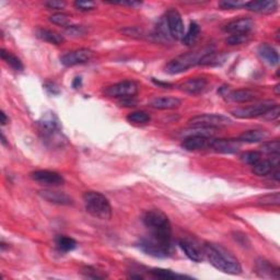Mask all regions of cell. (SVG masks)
<instances>
[{"label": "cell", "instance_id": "6da1fadb", "mask_svg": "<svg viewBox=\"0 0 280 280\" xmlns=\"http://www.w3.org/2000/svg\"><path fill=\"white\" fill-rule=\"evenodd\" d=\"M204 255L216 269L229 275H239L242 267L239 259L227 248L218 244L208 243L204 246Z\"/></svg>", "mask_w": 280, "mask_h": 280}, {"label": "cell", "instance_id": "7a4b0ae2", "mask_svg": "<svg viewBox=\"0 0 280 280\" xmlns=\"http://www.w3.org/2000/svg\"><path fill=\"white\" fill-rule=\"evenodd\" d=\"M142 221H144L146 228L150 231V235L165 241L172 240L171 223L168 216L164 212L161 210L148 211Z\"/></svg>", "mask_w": 280, "mask_h": 280}, {"label": "cell", "instance_id": "3957f363", "mask_svg": "<svg viewBox=\"0 0 280 280\" xmlns=\"http://www.w3.org/2000/svg\"><path fill=\"white\" fill-rule=\"evenodd\" d=\"M86 210L92 217L100 220H110L112 218V207L109 199L99 192H86L82 196Z\"/></svg>", "mask_w": 280, "mask_h": 280}, {"label": "cell", "instance_id": "277c9868", "mask_svg": "<svg viewBox=\"0 0 280 280\" xmlns=\"http://www.w3.org/2000/svg\"><path fill=\"white\" fill-rule=\"evenodd\" d=\"M210 49H204L200 51L189 52L187 54H184V55L172 59L165 66V71L170 75H177L184 73V71L196 66V65H200L202 57L206 55V53Z\"/></svg>", "mask_w": 280, "mask_h": 280}, {"label": "cell", "instance_id": "5b68a950", "mask_svg": "<svg viewBox=\"0 0 280 280\" xmlns=\"http://www.w3.org/2000/svg\"><path fill=\"white\" fill-rule=\"evenodd\" d=\"M138 246L144 253L158 258L168 257L172 251L171 241L161 240L150 234L141 239L138 243Z\"/></svg>", "mask_w": 280, "mask_h": 280}, {"label": "cell", "instance_id": "8992f818", "mask_svg": "<svg viewBox=\"0 0 280 280\" xmlns=\"http://www.w3.org/2000/svg\"><path fill=\"white\" fill-rule=\"evenodd\" d=\"M40 133L47 141L57 140V137L61 136V124L57 116L54 113H45L38 122Z\"/></svg>", "mask_w": 280, "mask_h": 280}, {"label": "cell", "instance_id": "52a82bcc", "mask_svg": "<svg viewBox=\"0 0 280 280\" xmlns=\"http://www.w3.org/2000/svg\"><path fill=\"white\" fill-rule=\"evenodd\" d=\"M188 124L192 127H206V128H218L223 127L231 124V120L228 116L221 114H201L190 118Z\"/></svg>", "mask_w": 280, "mask_h": 280}, {"label": "cell", "instance_id": "ba28073f", "mask_svg": "<svg viewBox=\"0 0 280 280\" xmlns=\"http://www.w3.org/2000/svg\"><path fill=\"white\" fill-rule=\"evenodd\" d=\"M138 93V85L132 80H125L115 85L107 87L104 90V94L109 98H135Z\"/></svg>", "mask_w": 280, "mask_h": 280}, {"label": "cell", "instance_id": "9c48e42d", "mask_svg": "<svg viewBox=\"0 0 280 280\" xmlns=\"http://www.w3.org/2000/svg\"><path fill=\"white\" fill-rule=\"evenodd\" d=\"M277 105V103L273 102V101H264V102L258 103L256 105L247 106V107H241V109H235L231 112V114L237 117V118H253V117H258L261 116L266 113L268 110H270L271 107Z\"/></svg>", "mask_w": 280, "mask_h": 280}, {"label": "cell", "instance_id": "30bf717a", "mask_svg": "<svg viewBox=\"0 0 280 280\" xmlns=\"http://www.w3.org/2000/svg\"><path fill=\"white\" fill-rule=\"evenodd\" d=\"M165 22L171 37L175 40L182 41L184 35H185V28H184V23L180 13L175 9H170L166 13Z\"/></svg>", "mask_w": 280, "mask_h": 280}, {"label": "cell", "instance_id": "8fae6325", "mask_svg": "<svg viewBox=\"0 0 280 280\" xmlns=\"http://www.w3.org/2000/svg\"><path fill=\"white\" fill-rule=\"evenodd\" d=\"M30 177H31L33 181L46 186H61L65 183L64 177L61 174L57 173V172L49 170L34 171L30 174Z\"/></svg>", "mask_w": 280, "mask_h": 280}, {"label": "cell", "instance_id": "7c38bea8", "mask_svg": "<svg viewBox=\"0 0 280 280\" xmlns=\"http://www.w3.org/2000/svg\"><path fill=\"white\" fill-rule=\"evenodd\" d=\"M93 56V52L89 49H80L71 51L61 57V62L66 67H73L77 65L86 64Z\"/></svg>", "mask_w": 280, "mask_h": 280}, {"label": "cell", "instance_id": "4fadbf2b", "mask_svg": "<svg viewBox=\"0 0 280 280\" xmlns=\"http://www.w3.org/2000/svg\"><path fill=\"white\" fill-rule=\"evenodd\" d=\"M213 137L205 136H188L182 142V148L186 151H198L204 149H210Z\"/></svg>", "mask_w": 280, "mask_h": 280}, {"label": "cell", "instance_id": "5bb4252c", "mask_svg": "<svg viewBox=\"0 0 280 280\" xmlns=\"http://www.w3.org/2000/svg\"><path fill=\"white\" fill-rule=\"evenodd\" d=\"M39 195L44 200L51 202V204L61 205V206H70L74 204L73 198H71L66 193L56 192V190H51V189H43V190H40Z\"/></svg>", "mask_w": 280, "mask_h": 280}, {"label": "cell", "instance_id": "9a60e30c", "mask_svg": "<svg viewBox=\"0 0 280 280\" xmlns=\"http://www.w3.org/2000/svg\"><path fill=\"white\" fill-rule=\"evenodd\" d=\"M254 28V21L249 18H241L229 22L223 30L230 34H248Z\"/></svg>", "mask_w": 280, "mask_h": 280}, {"label": "cell", "instance_id": "2e32d148", "mask_svg": "<svg viewBox=\"0 0 280 280\" xmlns=\"http://www.w3.org/2000/svg\"><path fill=\"white\" fill-rule=\"evenodd\" d=\"M241 147V141L239 139H214L212 140V150L220 153H235L239 151Z\"/></svg>", "mask_w": 280, "mask_h": 280}, {"label": "cell", "instance_id": "e0dca14e", "mask_svg": "<svg viewBox=\"0 0 280 280\" xmlns=\"http://www.w3.org/2000/svg\"><path fill=\"white\" fill-rule=\"evenodd\" d=\"M255 270L261 278L279 279V268L265 258H258L256 260Z\"/></svg>", "mask_w": 280, "mask_h": 280}, {"label": "cell", "instance_id": "ac0fdd59", "mask_svg": "<svg viewBox=\"0 0 280 280\" xmlns=\"http://www.w3.org/2000/svg\"><path fill=\"white\" fill-rule=\"evenodd\" d=\"M279 165V154H275L269 160H259L257 163H255L253 166V173L257 176H265L270 174L273 169L278 168Z\"/></svg>", "mask_w": 280, "mask_h": 280}, {"label": "cell", "instance_id": "d6986e66", "mask_svg": "<svg viewBox=\"0 0 280 280\" xmlns=\"http://www.w3.org/2000/svg\"><path fill=\"white\" fill-rule=\"evenodd\" d=\"M278 4L273 0H258V2H249L245 4L247 10L258 14H272L277 10Z\"/></svg>", "mask_w": 280, "mask_h": 280}, {"label": "cell", "instance_id": "ffe728a7", "mask_svg": "<svg viewBox=\"0 0 280 280\" xmlns=\"http://www.w3.org/2000/svg\"><path fill=\"white\" fill-rule=\"evenodd\" d=\"M178 245H180L182 251L185 253L187 257L190 260L195 261V263H199V261L204 259V251H200V248L196 246L194 243L186 240H182L178 243Z\"/></svg>", "mask_w": 280, "mask_h": 280}, {"label": "cell", "instance_id": "44dd1931", "mask_svg": "<svg viewBox=\"0 0 280 280\" xmlns=\"http://www.w3.org/2000/svg\"><path fill=\"white\" fill-rule=\"evenodd\" d=\"M182 104L181 100L173 97L156 98L150 102V106L156 110H174Z\"/></svg>", "mask_w": 280, "mask_h": 280}, {"label": "cell", "instance_id": "7402d4cb", "mask_svg": "<svg viewBox=\"0 0 280 280\" xmlns=\"http://www.w3.org/2000/svg\"><path fill=\"white\" fill-rule=\"evenodd\" d=\"M207 80L205 78H192L184 82L181 86V90L187 94H199L207 87Z\"/></svg>", "mask_w": 280, "mask_h": 280}, {"label": "cell", "instance_id": "603a6c76", "mask_svg": "<svg viewBox=\"0 0 280 280\" xmlns=\"http://www.w3.org/2000/svg\"><path fill=\"white\" fill-rule=\"evenodd\" d=\"M258 55L270 66H276L279 64V55L272 46L268 44H261L258 47Z\"/></svg>", "mask_w": 280, "mask_h": 280}, {"label": "cell", "instance_id": "cb8c5ba5", "mask_svg": "<svg viewBox=\"0 0 280 280\" xmlns=\"http://www.w3.org/2000/svg\"><path fill=\"white\" fill-rule=\"evenodd\" d=\"M35 34H37V37L44 41L47 42V43H51L54 45H61L65 42V39L62 34H59L55 31H53V30H47V29H38L37 31H35Z\"/></svg>", "mask_w": 280, "mask_h": 280}, {"label": "cell", "instance_id": "d4e9b609", "mask_svg": "<svg viewBox=\"0 0 280 280\" xmlns=\"http://www.w3.org/2000/svg\"><path fill=\"white\" fill-rule=\"evenodd\" d=\"M268 138V133L266 130L261 129H254L244 132L237 139L241 142H247V144H255V142L264 141Z\"/></svg>", "mask_w": 280, "mask_h": 280}, {"label": "cell", "instance_id": "484cf974", "mask_svg": "<svg viewBox=\"0 0 280 280\" xmlns=\"http://www.w3.org/2000/svg\"><path fill=\"white\" fill-rule=\"evenodd\" d=\"M227 97L232 102H236V103H248L252 102L256 99V94L253 91L249 90H235V91H231L228 92Z\"/></svg>", "mask_w": 280, "mask_h": 280}, {"label": "cell", "instance_id": "4316f807", "mask_svg": "<svg viewBox=\"0 0 280 280\" xmlns=\"http://www.w3.org/2000/svg\"><path fill=\"white\" fill-rule=\"evenodd\" d=\"M200 35V28L196 22H192L189 25L187 33L184 35V38L182 39V42L184 45L186 46H193V44L196 43V41L198 40Z\"/></svg>", "mask_w": 280, "mask_h": 280}, {"label": "cell", "instance_id": "83f0119b", "mask_svg": "<svg viewBox=\"0 0 280 280\" xmlns=\"http://www.w3.org/2000/svg\"><path fill=\"white\" fill-rule=\"evenodd\" d=\"M0 55H2V58L4 59V61L7 63L14 70L22 71L23 69H25V66H23L22 62L17 56H15L14 54H11L10 52L3 49L2 53H0Z\"/></svg>", "mask_w": 280, "mask_h": 280}, {"label": "cell", "instance_id": "f1b7e54d", "mask_svg": "<svg viewBox=\"0 0 280 280\" xmlns=\"http://www.w3.org/2000/svg\"><path fill=\"white\" fill-rule=\"evenodd\" d=\"M56 245L59 251L67 253V252L74 251L78 244H77V242L74 239H71V237L61 235L56 239Z\"/></svg>", "mask_w": 280, "mask_h": 280}, {"label": "cell", "instance_id": "f546056e", "mask_svg": "<svg viewBox=\"0 0 280 280\" xmlns=\"http://www.w3.org/2000/svg\"><path fill=\"white\" fill-rule=\"evenodd\" d=\"M151 275L159 279H174V278H188L187 276L178 275V273L170 269H163V268H154L151 271Z\"/></svg>", "mask_w": 280, "mask_h": 280}, {"label": "cell", "instance_id": "4dcf8cb0", "mask_svg": "<svg viewBox=\"0 0 280 280\" xmlns=\"http://www.w3.org/2000/svg\"><path fill=\"white\" fill-rule=\"evenodd\" d=\"M127 121L133 124H146L150 121V115L144 111L133 112L127 116Z\"/></svg>", "mask_w": 280, "mask_h": 280}, {"label": "cell", "instance_id": "1f68e13d", "mask_svg": "<svg viewBox=\"0 0 280 280\" xmlns=\"http://www.w3.org/2000/svg\"><path fill=\"white\" fill-rule=\"evenodd\" d=\"M257 204L261 206H278L280 204V193L275 192L273 194H268L260 197Z\"/></svg>", "mask_w": 280, "mask_h": 280}, {"label": "cell", "instance_id": "d6a6232c", "mask_svg": "<svg viewBox=\"0 0 280 280\" xmlns=\"http://www.w3.org/2000/svg\"><path fill=\"white\" fill-rule=\"evenodd\" d=\"M50 21L53 25H56L59 27H70V17L66 14H54L50 17Z\"/></svg>", "mask_w": 280, "mask_h": 280}, {"label": "cell", "instance_id": "836d02e7", "mask_svg": "<svg viewBox=\"0 0 280 280\" xmlns=\"http://www.w3.org/2000/svg\"><path fill=\"white\" fill-rule=\"evenodd\" d=\"M261 151L268 153V154H271V156H275V154H279L280 151V142L279 140H271V141H268L265 142V144L261 146Z\"/></svg>", "mask_w": 280, "mask_h": 280}, {"label": "cell", "instance_id": "e575fe53", "mask_svg": "<svg viewBox=\"0 0 280 280\" xmlns=\"http://www.w3.org/2000/svg\"><path fill=\"white\" fill-rule=\"evenodd\" d=\"M260 157H261L260 153L257 151H248V152L242 154L241 160H242V162H244L245 164L254 165L260 160Z\"/></svg>", "mask_w": 280, "mask_h": 280}, {"label": "cell", "instance_id": "d590c367", "mask_svg": "<svg viewBox=\"0 0 280 280\" xmlns=\"http://www.w3.org/2000/svg\"><path fill=\"white\" fill-rule=\"evenodd\" d=\"M248 34H231L227 39V43L229 45H241L248 41Z\"/></svg>", "mask_w": 280, "mask_h": 280}, {"label": "cell", "instance_id": "8d00e7d4", "mask_svg": "<svg viewBox=\"0 0 280 280\" xmlns=\"http://www.w3.org/2000/svg\"><path fill=\"white\" fill-rule=\"evenodd\" d=\"M246 3L240 2V0H227V2H221L219 4L222 9H240L245 7Z\"/></svg>", "mask_w": 280, "mask_h": 280}, {"label": "cell", "instance_id": "74e56055", "mask_svg": "<svg viewBox=\"0 0 280 280\" xmlns=\"http://www.w3.org/2000/svg\"><path fill=\"white\" fill-rule=\"evenodd\" d=\"M75 7L80 11H91L97 8V4L93 2H76Z\"/></svg>", "mask_w": 280, "mask_h": 280}, {"label": "cell", "instance_id": "f35d334b", "mask_svg": "<svg viewBox=\"0 0 280 280\" xmlns=\"http://www.w3.org/2000/svg\"><path fill=\"white\" fill-rule=\"evenodd\" d=\"M279 116V105H275L273 107H271L270 110H268L266 113H264L261 117L264 118L266 121H275L276 118H278Z\"/></svg>", "mask_w": 280, "mask_h": 280}, {"label": "cell", "instance_id": "ab89813d", "mask_svg": "<svg viewBox=\"0 0 280 280\" xmlns=\"http://www.w3.org/2000/svg\"><path fill=\"white\" fill-rule=\"evenodd\" d=\"M67 33L71 37L74 38H78L81 37V35L86 34V30L83 27H79V26H70L67 29Z\"/></svg>", "mask_w": 280, "mask_h": 280}, {"label": "cell", "instance_id": "60d3db41", "mask_svg": "<svg viewBox=\"0 0 280 280\" xmlns=\"http://www.w3.org/2000/svg\"><path fill=\"white\" fill-rule=\"evenodd\" d=\"M82 273L88 278H93V279H102L105 277V275H100L98 270H95L92 267H85L82 270Z\"/></svg>", "mask_w": 280, "mask_h": 280}, {"label": "cell", "instance_id": "b9f144b4", "mask_svg": "<svg viewBox=\"0 0 280 280\" xmlns=\"http://www.w3.org/2000/svg\"><path fill=\"white\" fill-rule=\"evenodd\" d=\"M44 88L46 89L47 92L53 94V95H57V94L61 93V89H59L58 85L55 82H52V81L46 82L44 85Z\"/></svg>", "mask_w": 280, "mask_h": 280}, {"label": "cell", "instance_id": "7bdbcfd3", "mask_svg": "<svg viewBox=\"0 0 280 280\" xmlns=\"http://www.w3.org/2000/svg\"><path fill=\"white\" fill-rule=\"evenodd\" d=\"M45 6L49 9H52V10H62L64 9L65 7H66V3L65 2H57V0H52V2H47L45 3Z\"/></svg>", "mask_w": 280, "mask_h": 280}, {"label": "cell", "instance_id": "ee69618b", "mask_svg": "<svg viewBox=\"0 0 280 280\" xmlns=\"http://www.w3.org/2000/svg\"><path fill=\"white\" fill-rule=\"evenodd\" d=\"M121 105L122 106H135L136 101L134 100V98H125V99H122Z\"/></svg>", "mask_w": 280, "mask_h": 280}, {"label": "cell", "instance_id": "f6af8a7d", "mask_svg": "<svg viewBox=\"0 0 280 280\" xmlns=\"http://www.w3.org/2000/svg\"><path fill=\"white\" fill-rule=\"evenodd\" d=\"M152 82H153L156 86H159V87L164 88V89H169V88L172 87V85H171V83H169V82H162V81L156 80V79H152Z\"/></svg>", "mask_w": 280, "mask_h": 280}, {"label": "cell", "instance_id": "bcb514c9", "mask_svg": "<svg viewBox=\"0 0 280 280\" xmlns=\"http://www.w3.org/2000/svg\"><path fill=\"white\" fill-rule=\"evenodd\" d=\"M114 5H122V6H129V7H137L140 6L141 3H136V2H120V3H113Z\"/></svg>", "mask_w": 280, "mask_h": 280}, {"label": "cell", "instance_id": "7dc6e473", "mask_svg": "<svg viewBox=\"0 0 280 280\" xmlns=\"http://www.w3.org/2000/svg\"><path fill=\"white\" fill-rule=\"evenodd\" d=\"M82 86V78L81 77H76L73 81V88L74 89H80Z\"/></svg>", "mask_w": 280, "mask_h": 280}, {"label": "cell", "instance_id": "c3c4849f", "mask_svg": "<svg viewBox=\"0 0 280 280\" xmlns=\"http://www.w3.org/2000/svg\"><path fill=\"white\" fill-rule=\"evenodd\" d=\"M0 118H2V121H0V123H2V125H6L8 123V121H9V118L6 116V114H5V112L3 111L2 113H0Z\"/></svg>", "mask_w": 280, "mask_h": 280}, {"label": "cell", "instance_id": "681fc988", "mask_svg": "<svg viewBox=\"0 0 280 280\" xmlns=\"http://www.w3.org/2000/svg\"><path fill=\"white\" fill-rule=\"evenodd\" d=\"M273 93H275V95H280V85L279 83H277V85L275 86V88H273Z\"/></svg>", "mask_w": 280, "mask_h": 280}, {"label": "cell", "instance_id": "f907efd6", "mask_svg": "<svg viewBox=\"0 0 280 280\" xmlns=\"http://www.w3.org/2000/svg\"><path fill=\"white\" fill-rule=\"evenodd\" d=\"M2 144L4 146H7V139H6V137H5V135L3 133H2Z\"/></svg>", "mask_w": 280, "mask_h": 280}, {"label": "cell", "instance_id": "816d5d0a", "mask_svg": "<svg viewBox=\"0 0 280 280\" xmlns=\"http://www.w3.org/2000/svg\"><path fill=\"white\" fill-rule=\"evenodd\" d=\"M276 39H277V42H279V30L276 32Z\"/></svg>", "mask_w": 280, "mask_h": 280}]
</instances>
